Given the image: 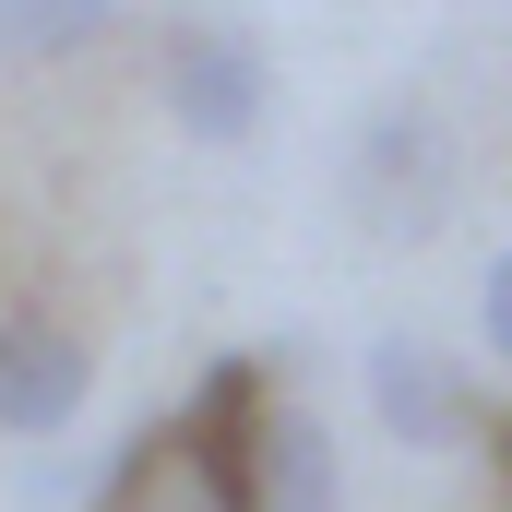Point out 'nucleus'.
Returning <instances> with one entry per match:
<instances>
[{
    "instance_id": "obj_3",
    "label": "nucleus",
    "mask_w": 512,
    "mask_h": 512,
    "mask_svg": "<svg viewBox=\"0 0 512 512\" xmlns=\"http://www.w3.org/2000/svg\"><path fill=\"white\" fill-rule=\"evenodd\" d=\"M262 96H274V60L239 24H215V12H179L167 24V120L191 131V143H251Z\"/></svg>"
},
{
    "instance_id": "obj_2",
    "label": "nucleus",
    "mask_w": 512,
    "mask_h": 512,
    "mask_svg": "<svg viewBox=\"0 0 512 512\" xmlns=\"http://www.w3.org/2000/svg\"><path fill=\"white\" fill-rule=\"evenodd\" d=\"M346 191H358L370 239H429L453 215V143H441V120L429 108H382L346 143Z\"/></svg>"
},
{
    "instance_id": "obj_4",
    "label": "nucleus",
    "mask_w": 512,
    "mask_h": 512,
    "mask_svg": "<svg viewBox=\"0 0 512 512\" xmlns=\"http://www.w3.org/2000/svg\"><path fill=\"white\" fill-rule=\"evenodd\" d=\"M370 405H382L393 441H417V453L489 441V393L465 382V358H441L429 334H382V346H370Z\"/></svg>"
},
{
    "instance_id": "obj_5",
    "label": "nucleus",
    "mask_w": 512,
    "mask_h": 512,
    "mask_svg": "<svg viewBox=\"0 0 512 512\" xmlns=\"http://www.w3.org/2000/svg\"><path fill=\"white\" fill-rule=\"evenodd\" d=\"M84 393H96L84 334H60V322H36V310L0 322V429H12V441H60V429L84 417Z\"/></svg>"
},
{
    "instance_id": "obj_9",
    "label": "nucleus",
    "mask_w": 512,
    "mask_h": 512,
    "mask_svg": "<svg viewBox=\"0 0 512 512\" xmlns=\"http://www.w3.org/2000/svg\"><path fill=\"white\" fill-rule=\"evenodd\" d=\"M489 465H501V512H512V417H489Z\"/></svg>"
},
{
    "instance_id": "obj_8",
    "label": "nucleus",
    "mask_w": 512,
    "mask_h": 512,
    "mask_svg": "<svg viewBox=\"0 0 512 512\" xmlns=\"http://www.w3.org/2000/svg\"><path fill=\"white\" fill-rule=\"evenodd\" d=\"M477 334H489V358L512 370V251L489 262V286H477Z\"/></svg>"
},
{
    "instance_id": "obj_7",
    "label": "nucleus",
    "mask_w": 512,
    "mask_h": 512,
    "mask_svg": "<svg viewBox=\"0 0 512 512\" xmlns=\"http://www.w3.org/2000/svg\"><path fill=\"white\" fill-rule=\"evenodd\" d=\"M120 24V0H0V60H72Z\"/></svg>"
},
{
    "instance_id": "obj_6",
    "label": "nucleus",
    "mask_w": 512,
    "mask_h": 512,
    "mask_svg": "<svg viewBox=\"0 0 512 512\" xmlns=\"http://www.w3.org/2000/svg\"><path fill=\"white\" fill-rule=\"evenodd\" d=\"M251 512H346L334 429H322L310 405H262V429H251Z\"/></svg>"
},
{
    "instance_id": "obj_1",
    "label": "nucleus",
    "mask_w": 512,
    "mask_h": 512,
    "mask_svg": "<svg viewBox=\"0 0 512 512\" xmlns=\"http://www.w3.org/2000/svg\"><path fill=\"white\" fill-rule=\"evenodd\" d=\"M262 358H215L179 417H155L108 465L96 512H251V429H262Z\"/></svg>"
}]
</instances>
